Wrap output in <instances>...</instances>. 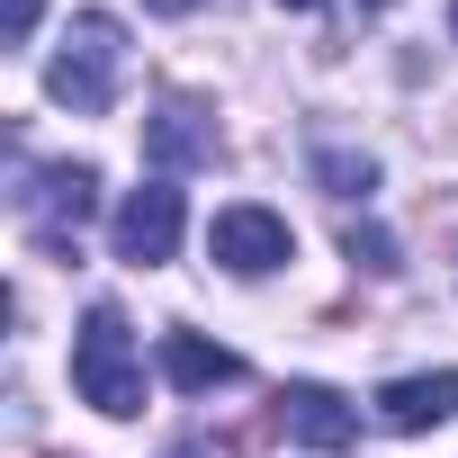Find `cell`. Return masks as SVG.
Listing matches in <instances>:
<instances>
[{"label":"cell","instance_id":"obj_11","mask_svg":"<svg viewBox=\"0 0 458 458\" xmlns=\"http://www.w3.org/2000/svg\"><path fill=\"white\" fill-rule=\"evenodd\" d=\"M342 252H351V270H369V279L395 270V234H386V225H342Z\"/></svg>","mask_w":458,"mask_h":458},{"label":"cell","instance_id":"obj_5","mask_svg":"<svg viewBox=\"0 0 458 458\" xmlns=\"http://www.w3.org/2000/svg\"><path fill=\"white\" fill-rule=\"evenodd\" d=\"M207 252H216V270H234V279H270L279 261H297V234H288L279 207H225L207 225Z\"/></svg>","mask_w":458,"mask_h":458},{"label":"cell","instance_id":"obj_10","mask_svg":"<svg viewBox=\"0 0 458 458\" xmlns=\"http://www.w3.org/2000/svg\"><path fill=\"white\" fill-rule=\"evenodd\" d=\"M315 189H324V198H360V207H369L377 162H369V153H351V144H315Z\"/></svg>","mask_w":458,"mask_h":458},{"label":"cell","instance_id":"obj_1","mask_svg":"<svg viewBox=\"0 0 458 458\" xmlns=\"http://www.w3.org/2000/svg\"><path fill=\"white\" fill-rule=\"evenodd\" d=\"M99 216V171L90 162H28L19 171V225L46 261H72L81 252V225Z\"/></svg>","mask_w":458,"mask_h":458},{"label":"cell","instance_id":"obj_14","mask_svg":"<svg viewBox=\"0 0 458 458\" xmlns=\"http://www.w3.org/2000/svg\"><path fill=\"white\" fill-rule=\"evenodd\" d=\"M279 10H324V0H279Z\"/></svg>","mask_w":458,"mask_h":458},{"label":"cell","instance_id":"obj_2","mask_svg":"<svg viewBox=\"0 0 458 458\" xmlns=\"http://www.w3.org/2000/svg\"><path fill=\"white\" fill-rule=\"evenodd\" d=\"M72 386H81V404H99L108 422L144 413V351H135V333H126L117 306H90V315H81V333H72Z\"/></svg>","mask_w":458,"mask_h":458},{"label":"cell","instance_id":"obj_7","mask_svg":"<svg viewBox=\"0 0 458 458\" xmlns=\"http://www.w3.org/2000/svg\"><path fill=\"white\" fill-rule=\"evenodd\" d=\"M270 422L288 431V440H306V449H351L360 440V404L351 395H333V386H315V377H297V386H279V404H270Z\"/></svg>","mask_w":458,"mask_h":458},{"label":"cell","instance_id":"obj_8","mask_svg":"<svg viewBox=\"0 0 458 458\" xmlns=\"http://www.w3.org/2000/svg\"><path fill=\"white\" fill-rule=\"evenodd\" d=\"M162 377L180 395H216V386H243V360L225 342H207V333H189V324H171L162 333Z\"/></svg>","mask_w":458,"mask_h":458},{"label":"cell","instance_id":"obj_17","mask_svg":"<svg viewBox=\"0 0 458 458\" xmlns=\"http://www.w3.org/2000/svg\"><path fill=\"white\" fill-rule=\"evenodd\" d=\"M449 37H458V10H449Z\"/></svg>","mask_w":458,"mask_h":458},{"label":"cell","instance_id":"obj_12","mask_svg":"<svg viewBox=\"0 0 458 458\" xmlns=\"http://www.w3.org/2000/svg\"><path fill=\"white\" fill-rule=\"evenodd\" d=\"M37 10H46V0H0V37L28 46V37H37Z\"/></svg>","mask_w":458,"mask_h":458},{"label":"cell","instance_id":"obj_9","mask_svg":"<svg viewBox=\"0 0 458 458\" xmlns=\"http://www.w3.org/2000/svg\"><path fill=\"white\" fill-rule=\"evenodd\" d=\"M369 404H377V422H386V431H431V422H449V413H458V369H431V377H386Z\"/></svg>","mask_w":458,"mask_h":458},{"label":"cell","instance_id":"obj_15","mask_svg":"<svg viewBox=\"0 0 458 458\" xmlns=\"http://www.w3.org/2000/svg\"><path fill=\"white\" fill-rule=\"evenodd\" d=\"M360 10H395V0H360Z\"/></svg>","mask_w":458,"mask_h":458},{"label":"cell","instance_id":"obj_6","mask_svg":"<svg viewBox=\"0 0 458 458\" xmlns=\"http://www.w3.org/2000/svg\"><path fill=\"white\" fill-rule=\"evenodd\" d=\"M108 243H117V261L162 270V261L180 252V189H171V180L126 189V207H117V225H108Z\"/></svg>","mask_w":458,"mask_h":458},{"label":"cell","instance_id":"obj_16","mask_svg":"<svg viewBox=\"0 0 458 458\" xmlns=\"http://www.w3.org/2000/svg\"><path fill=\"white\" fill-rule=\"evenodd\" d=\"M171 458H207V449H171Z\"/></svg>","mask_w":458,"mask_h":458},{"label":"cell","instance_id":"obj_3","mask_svg":"<svg viewBox=\"0 0 458 458\" xmlns=\"http://www.w3.org/2000/svg\"><path fill=\"white\" fill-rule=\"evenodd\" d=\"M117 72H126V28L108 10H81L72 37H64V55H55V72H46V90L72 117H108L117 108Z\"/></svg>","mask_w":458,"mask_h":458},{"label":"cell","instance_id":"obj_4","mask_svg":"<svg viewBox=\"0 0 458 458\" xmlns=\"http://www.w3.org/2000/svg\"><path fill=\"white\" fill-rule=\"evenodd\" d=\"M144 162H153V180L225 162V126H216V108H207V99H189V90H171V99L144 117Z\"/></svg>","mask_w":458,"mask_h":458},{"label":"cell","instance_id":"obj_13","mask_svg":"<svg viewBox=\"0 0 458 458\" xmlns=\"http://www.w3.org/2000/svg\"><path fill=\"white\" fill-rule=\"evenodd\" d=\"M153 19H189V10H207V0H144Z\"/></svg>","mask_w":458,"mask_h":458}]
</instances>
